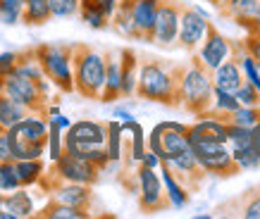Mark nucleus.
<instances>
[{"instance_id": "obj_1", "label": "nucleus", "mask_w": 260, "mask_h": 219, "mask_svg": "<svg viewBox=\"0 0 260 219\" xmlns=\"http://www.w3.org/2000/svg\"><path fill=\"white\" fill-rule=\"evenodd\" d=\"M181 74H184V64L160 60V57H143L139 60L136 95L165 107H179Z\"/></svg>"}, {"instance_id": "obj_2", "label": "nucleus", "mask_w": 260, "mask_h": 219, "mask_svg": "<svg viewBox=\"0 0 260 219\" xmlns=\"http://www.w3.org/2000/svg\"><path fill=\"white\" fill-rule=\"evenodd\" d=\"M215 98V84L213 71L208 69L198 55H191L189 64H184V74L179 81V107L186 110L189 115L198 117L213 107Z\"/></svg>"}, {"instance_id": "obj_3", "label": "nucleus", "mask_w": 260, "mask_h": 219, "mask_svg": "<svg viewBox=\"0 0 260 219\" xmlns=\"http://www.w3.org/2000/svg\"><path fill=\"white\" fill-rule=\"evenodd\" d=\"M72 74L74 93L98 100L105 84V55L86 43H72Z\"/></svg>"}, {"instance_id": "obj_4", "label": "nucleus", "mask_w": 260, "mask_h": 219, "mask_svg": "<svg viewBox=\"0 0 260 219\" xmlns=\"http://www.w3.org/2000/svg\"><path fill=\"white\" fill-rule=\"evenodd\" d=\"M186 138H189L191 153L198 160V164L203 167L205 174H210L215 179H232L241 172L227 143L210 141V138H203L196 133H186Z\"/></svg>"}, {"instance_id": "obj_5", "label": "nucleus", "mask_w": 260, "mask_h": 219, "mask_svg": "<svg viewBox=\"0 0 260 219\" xmlns=\"http://www.w3.org/2000/svg\"><path fill=\"white\" fill-rule=\"evenodd\" d=\"M46 79L60 93H74L72 74V43H41L31 48Z\"/></svg>"}, {"instance_id": "obj_6", "label": "nucleus", "mask_w": 260, "mask_h": 219, "mask_svg": "<svg viewBox=\"0 0 260 219\" xmlns=\"http://www.w3.org/2000/svg\"><path fill=\"white\" fill-rule=\"evenodd\" d=\"M103 169H98L95 164L88 160L74 157L70 153H62L57 157L53 167L41 176L39 184H48V181H70V184H86V186H95L101 181Z\"/></svg>"}, {"instance_id": "obj_7", "label": "nucleus", "mask_w": 260, "mask_h": 219, "mask_svg": "<svg viewBox=\"0 0 260 219\" xmlns=\"http://www.w3.org/2000/svg\"><path fill=\"white\" fill-rule=\"evenodd\" d=\"M0 91L5 95H10L15 102H19L22 107H26L34 115H43L46 117V107L50 102V95H46L39 88L36 81L26 77H19V74H8V77L0 79Z\"/></svg>"}, {"instance_id": "obj_8", "label": "nucleus", "mask_w": 260, "mask_h": 219, "mask_svg": "<svg viewBox=\"0 0 260 219\" xmlns=\"http://www.w3.org/2000/svg\"><path fill=\"white\" fill-rule=\"evenodd\" d=\"M136 193H139V207L146 214H153V212H162L167 207H172L170 200H167V193L162 188V179H160L158 169H150L146 164H136Z\"/></svg>"}, {"instance_id": "obj_9", "label": "nucleus", "mask_w": 260, "mask_h": 219, "mask_svg": "<svg viewBox=\"0 0 260 219\" xmlns=\"http://www.w3.org/2000/svg\"><path fill=\"white\" fill-rule=\"evenodd\" d=\"M186 148H189L186 124H181V122H160V124L153 126V131L148 136V150H153L160 157V162L179 155Z\"/></svg>"}, {"instance_id": "obj_10", "label": "nucleus", "mask_w": 260, "mask_h": 219, "mask_svg": "<svg viewBox=\"0 0 260 219\" xmlns=\"http://www.w3.org/2000/svg\"><path fill=\"white\" fill-rule=\"evenodd\" d=\"M208 15L201 8L179 3V31H177V48L186 53H196L208 31Z\"/></svg>"}, {"instance_id": "obj_11", "label": "nucleus", "mask_w": 260, "mask_h": 219, "mask_svg": "<svg viewBox=\"0 0 260 219\" xmlns=\"http://www.w3.org/2000/svg\"><path fill=\"white\" fill-rule=\"evenodd\" d=\"M177 31H179V0H160L148 43L165 50L177 48Z\"/></svg>"}, {"instance_id": "obj_12", "label": "nucleus", "mask_w": 260, "mask_h": 219, "mask_svg": "<svg viewBox=\"0 0 260 219\" xmlns=\"http://www.w3.org/2000/svg\"><path fill=\"white\" fill-rule=\"evenodd\" d=\"M162 164H165L167 169L174 174V179L179 181V184L186 188L189 193H196V191H201V188H203L205 176H208V174H205L203 167L198 164V160L193 157L191 148H186L184 153H179V155H174V157H170V160H165Z\"/></svg>"}, {"instance_id": "obj_13", "label": "nucleus", "mask_w": 260, "mask_h": 219, "mask_svg": "<svg viewBox=\"0 0 260 219\" xmlns=\"http://www.w3.org/2000/svg\"><path fill=\"white\" fill-rule=\"evenodd\" d=\"M196 55L208 69L215 71L232 55V41L227 36H222L220 29L215 26V22H208V31H205V39L201 43V48L196 50Z\"/></svg>"}, {"instance_id": "obj_14", "label": "nucleus", "mask_w": 260, "mask_h": 219, "mask_svg": "<svg viewBox=\"0 0 260 219\" xmlns=\"http://www.w3.org/2000/svg\"><path fill=\"white\" fill-rule=\"evenodd\" d=\"M46 193H50V200L70 207H81V210H91V200H93V186L86 184H70V181H48L41 184Z\"/></svg>"}, {"instance_id": "obj_15", "label": "nucleus", "mask_w": 260, "mask_h": 219, "mask_svg": "<svg viewBox=\"0 0 260 219\" xmlns=\"http://www.w3.org/2000/svg\"><path fill=\"white\" fill-rule=\"evenodd\" d=\"M217 217H241V219H260V186L246 188L237 198H229L215 207Z\"/></svg>"}, {"instance_id": "obj_16", "label": "nucleus", "mask_w": 260, "mask_h": 219, "mask_svg": "<svg viewBox=\"0 0 260 219\" xmlns=\"http://www.w3.org/2000/svg\"><path fill=\"white\" fill-rule=\"evenodd\" d=\"M208 3L213 5V10L217 12L220 19L237 24L244 31L253 22V17L260 8V0H208Z\"/></svg>"}, {"instance_id": "obj_17", "label": "nucleus", "mask_w": 260, "mask_h": 219, "mask_svg": "<svg viewBox=\"0 0 260 219\" xmlns=\"http://www.w3.org/2000/svg\"><path fill=\"white\" fill-rule=\"evenodd\" d=\"M8 133L12 138H19L24 143H46L48 138V119L43 115L29 112L24 119H19L15 126H10Z\"/></svg>"}, {"instance_id": "obj_18", "label": "nucleus", "mask_w": 260, "mask_h": 219, "mask_svg": "<svg viewBox=\"0 0 260 219\" xmlns=\"http://www.w3.org/2000/svg\"><path fill=\"white\" fill-rule=\"evenodd\" d=\"M160 0H129V12L134 19V26L139 31V41H150V31L155 24V15H158Z\"/></svg>"}, {"instance_id": "obj_19", "label": "nucleus", "mask_w": 260, "mask_h": 219, "mask_svg": "<svg viewBox=\"0 0 260 219\" xmlns=\"http://www.w3.org/2000/svg\"><path fill=\"white\" fill-rule=\"evenodd\" d=\"M105 133H108L105 122L79 119V122H72L70 124V129L64 131V138L77 143H105Z\"/></svg>"}, {"instance_id": "obj_20", "label": "nucleus", "mask_w": 260, "mask_h": 219, "mask_svg": "<svg viewBox=\"0 0 260 219\" xmlns=\"http://www.w3.org/2000/svg\"><path fill=\"white\" fill-rule=\"evenodd\" d=\"M122 98V71H119V53L105 55V84L101 91V102H117Z\"/></svg>"}, {"instance_id": "obj_21", "label": "nucleus", "mask_w": 260, "mask_h": 219, "mask_svg": "<svg viewBox=\"0 0 260 219\" xmlns=\"http://www.w3.org/2000/svg\"><path fill=\"white\" fill-rule=\"evenodd\" d=\"M119 71H122V98L136 95V77H139V55L132 48L119 50Z\"/></svg>"}, {"instance_id": "obj_22", "label": "nucleus", "mask_w": 260, "mask_h": 219, "mask_svg": "<svg viewBox=\"0 0 260 219\" xmlns=\"http://www.w3.org/2000/svg\"><path fill=\"white\" fill-rule=\"evenodd\" d=\"M3 207H5L8 212H12L15 219H26V217H34V214H36L34 198L29 196V191H26L24 186L5 193V203H3Z\"/></svg>"}, {"instance_id": "obj_23", "label": "nucleus", "mask_w": 260, "mask_h": 219, "mask_svg": "<svg viewBox=\"0 0 260 219\" xmlns=\"http://www.w3.org/2000/svg\"><path fill=\"white\" fill-rule=\"evenodd\" d=\"M160 169H162V188H165L167 193V200H170V205H172L174 210H181V207H186L191 200V193L186 191V188L181 186L179 181L174 179V174L167 169L165 164L160 162Z\"/></svg>"}, {"instance_id": "obj_24", "label": "nucleus", "mask_w": 260, "mask_h": 219, "mask_svg": "<svg viewBox=\"0 0 260 219\" xmlns=\"http://www.w3.org/2000/svg\"><path fill=\"white\" fill-rule=\"evenodd\" d=\"M15 169H17L19 186L31 188V186H39L41 176L46 174V164H43V157H36V160H15Z\"/></svg>"}, {"instance_id": "obj_25", "label": "nucleus", "mask_w": 260, "mask_h": 219, "mask_svg": "<svg viewBox=\"0 0 260 219\" xmlns=\"http://www.w3.org/2000/svg\"><path fill=\"white\" fill-rule=\"evenodd\" d=\"M110 26L119 36L139 41V31H136L132 12H129V0H117V8H115V12H112V17H110Z\"/></svg>"}, {"instance_id": "obj_26", "label": "nucleus", "mask_w": 260, "mask_h": 219, "mask_svg": "<svg viewBox=\"0 0 260 219\" xmlns=\"http://www.w3.org/2000/svg\"><path fill=\"white\" fill-rule=\"evenodd\" d=\"M53 19L50 15V0H24L22 24L26 26H43Z\"/></svg>"}, {"instance_id": "obj_27", "label": "nucleus", "mask_w": 260, "mask_h": 219, "mask_svg": "<svg viewBox=\"0 0 260 219\" xmlns=\"http://www.w3.org/2000/svg\"><path fill=\"white\" fill-rule=\"evenodd\" d=\"M34 217H41V219H88L91 212L81 210V207H70V205L50 200V203H48L46 207H41V212H36Z\"/></svg>"}, {"instance_id": "obj_28", "label": "nucleus", "mask_w": 260, "mask_h": 219, "mask_svg": "<svg viewBox=\"0 0 260 219\" xmlns=\"http://www.w3.org/2000/svg\"><path fill=\"white\" fill-rule=\"evenodd\" d=\"M29 115V110L22 107L19 102H15L10 95H5L0 91V126L3 129H10V126H15L19 119H24Z\"/></svg>"}, {"instance_id": "obj_29", "label": "nucleus", "mask_w": 260, "mask_h": 219, "mask_svg": "<svg viewBox=\"0 0 260 219\" xmlns=\"http://www.w3.org/2000/svg\"><path fill=\"white\" fill-rule=\"evenodd\" d=\"M108 126V133H105V150H108V160L110 164L119 162L122 160V141H124V136H122V124H119L117 119H110V122H105Z\"/></svg>"}, {"instance_id": "obj_30", "label": "nucleus", "mask_w": 260, "mask_h": 219, "mask_svg": "<svg viewBox=\"0 0 260 219\" xmlns=\"http://www.w3.org/2000/svg\"><path fill=\"white\" fill-rule=\"evenodd\" d=\"M46 153H48V160H50V162H55L57 157L64 153V131L62 129H57L55 124H48Z\"/></svg>"}, {"instance_id": "obj_31", "label": "nucleus", "mask_w": 260, "mask_h": 219, "mask_svg": "<svg viewBox=\"0 0 260 219\" xmlns=\"http://www.w3.org/2000/svg\"><path fill=\"white\" fill-rule=\"evenodd\" d=\"M24 0H0V24L15 26L22 22Z\"/></svg>"}, {"instance_id": "obj_32", "label": "nucleus", "mask_w": 260, "mask_h": 219, "mask_svg": "<svg viewBox=\"0 0 260 219\" xmlns=\"http://www.w3.org/2000/svg\"><path fill=\"white\" fill-rule=\"evenodd\" d=\"M232 155H234V160H237V164H239V169H241V172H255V169H260V155L255 153L253 145L232 150Z\"/></svg>"}, {"instance_id": "obj_33", "label": "nucleus", "mask_w": 260, "mask_h": 219, "mask_svg": "<svg viewBox=\"0 0 260 219\" xmlns=\"http://www.w3.org/2000/svg\"><path fill=\"white\" fill-rule=\"evenodd\" d=\"M15 188H19L15 160H0V193H10Z\"/></svg>"}, {"instance_id": "obj_34", "label": "nucleus", "mask_w": 260, "mask_h": 219, "mask_svg": "<svg viewBox=\"0 0 260 219\" xmlns=\"http://www.w3.org/2000/svg\"><path fill=\"white\" fill-rule=\"evenodd\" d=\"M81 0H50V15L53 19H70L79 15Z\"/></svg>"}, {"instance_id": "obj_35", "label": "nucleus", "mask_w": 260, "mask_h": 219, "mask_svg": "<svg viewBox=\"0 0 260 219\" xmlns=\"http://www.w3.org/2000/svg\"><path fill=\"white\" fill-rule=\"evenodd\" d=\"M234 95H237L239 105H246V107H260V91L253 86V84H248V81H244L241 88H239Z\"/></svg>"}, {"instance_id": "obj_36", "label": "nucleus", "mask_w": 260, "mask_h": 219, "mask_svg": "<svg viewBox=\"0 0 260 219\" xmlns=\"http://www.w3.org/2000/svg\"><path fill=\"white\" fill-rule=\"evenodd\" d=\"M213 107L222 110V112H234L239 107V100L234 93H227V91H220L215 88V98H213Z\"/></svg>"}, {"instance_id": "obj_37", "label": "nucleus", "mask_w": 260, "mask_h": 219, "mask_svg": "<svg viewBox=\"0 0 260 219\" xmlns=\"http://www.w3.org/2000/svg\"><path fill=\"white\" fill-rule=\"evenodd\" d=\"M17 62H19V53H15V50H5V53H0V79L8 77V74H12L17 67Z\"/></svg>"}, {"instance_id": "obj_38", "label": "nucleus", "mask_w": 260, "mask_h": 219, "mask_svg": "<svg viewBox=\"0 0 260 219\" xmlns=\"http://www.w3.org/2000/svg\"><path fill=\"white\" fill-rule=\"evenodd\" d=\"M241 46H244V50L251 55L255 62H260V39H255V36H246V39L241 41Z\"/></svg>"}, {"instance_id": "obj_39", "label": "nucleus", "mask_w": 260, "mask_h": 219, "mask_svg": "<svg viewBox=\"0 0 260 219\" xmlns=\"http://www.w3.org/2000/svg\"><path fill=\"white\" fill-rule=\"evenodd\" d=\"M86 3H91L93 8H98L108 19H110L112 12H115V8H117V0H86Z\"/></svg>"}, {"instance_id": "obj_40", "label": "nucleus", "mask_w": 260, "mask_h": 219, "mask_svg": "<svg viewBox=\"0 0 260 219\" xmlns=\"http://www.w3.org/2000/svg\"><path fill=\"white\" fill-rule=\"evenodd\" d=\"M48 124H55L57 129H62V131H67L70 129V124H72V119L70 117H64L62 112H57V115H48Z\"/></svg>"}, {"instance_id": "obj_41", "label": "nucleus", "mask_w": 260, "mask_h": 219, "mask_svg": "<svg viewBox=\"0 0 260 219\" xmlns=\"http://www.w3.org/2000/svg\"><path fill=\"white\" fill-rule=\"evenodd\" d=\"M0 160H12V150H10L8 131L0 133Z\"/></svg>"}, {"instance_id": "obj_42", "label": "nucleus", "mask_w": 260, "mask_h": 219, "mask_svg": "<svg viewBox=\"0 0 260 219\" xmlns=\"http://www.w3.org/2000/svg\"><path fill=\"white\" fill-rule=\"evenodd\" d=\"M141 164H146V167H150V169H160V157L153 153V150H146L141 157Z\"/></svg>"}, {"instance_id": "obj_43", "label": "nucleus", "mask_w": 260, "mask_h": 219, "mask_svg": "<svg viewBox=\"0 0 260 219\" xmlns=\"http://www.w3.org/2000/svg\"><path fill=\"white\" fill-rule=\"evenodd\" d=\"M246 36H255V39H260V8H258V12H255V17H253V22L246 26Z\"/></svg>"}, {"instance_id": "obj_44", "label": "nucleus", "mask_w": 260, "mask_h": 219, "mask_svg": "<svg viewBox=\"0 0 260 219\" xmlns=\"http://www.w3.org/2000/svg\"><path fill=\"white\" fill-rule=\"evenodd\" d=\"M112 117L117 119V122H129V119H134V115H132L126 107H115L112 110Z\"/></svg>"}, {"instance_id": "obj_45", "label": "nucleus", "mask_w": 260, "mask_h": 219, "mask_svg": "<svg viewBox=\"0 0 260 219\" xmlns=\"http://www.w3.org/2000/svg\"><path fill=\"white\" fill-rule=\"evenodd\" d=\"M251 136H253V148L260 155V122L255 126H251Z\"/></svg>"}, {"instance_id": "obj_46", "label": "nucleus", "mask_w": 260, "mask_h": 219, "mask_svg": "<svg viewBox=\"0 0 260 219\" xmlns=\"http://www.w3.org/2000/svg\"><path fill=\"white\" fill-rule=\"evenodd\" d=\"M255 67H258V77H260V62H255Z\"/></svg>"}, {"instance_id": "obj_47", "label": "nucleus", "mask_w": 260, "mask_h": 219, "mask_svg": "<svg viewBox=\"0 0 260 219\" xmlns=\"http://www.w3.org/2000/svg\"><path fill=\"white\" fill-rule=\"evenodd\" d=\"M3 131H8V129H3V126H0V133H3Z\"/></svg>"}]
</instances>
